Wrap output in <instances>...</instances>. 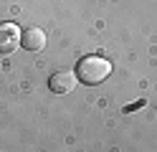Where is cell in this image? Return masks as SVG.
Masks as SVG:
<instances>
[{"mask_svg": "<svg viewBox=\"0 0 157 152\" xmlns=\"http://www.w3.org/2000/svg\"><path fill=\"white\" fill-rule=\"evenodd\" d=\"M112 74V64L104 56H84L76 64V76L86 86H96Z\"/></svg>", "mask_w": 157, "mask_h": 152, "instance_id": "cell-1", "label": "cell"}, {"mask_svg": "<svg viewBox=\"0 0 157 152\" xmlns=\"http://www.w3.org/2000/svg\"><path fill=\"white\" fill-rule=\"evenodd\" d=\"M23 30L15 23H0V56H10L21 46Z\"/></svg>", "mask_w": 157, "mask_h": 152, "instance_id": "cell-2", "label": "cell"}, {"mask_svg": "<svg viewBox=\"0 0 157 152\" xmlns=\"http://www.w3.org/2000/svg\"><path fill=\"white\" fill-rule=\"evenodd\" d=\"M78 84V76L76 71H58V74L51 76L48 81V89L53 91V94H68V91H74Z\"/></svg>", "mask_w": 157, "mask_h": 152, "instance_id": "cell-3", "label": "cell"}, {"mask_svg": "<svg viewBox=\"0 0 157 152\" xmlns=\"http://www.w3.org/2000/svg\"><path fill=\"white\" fill-rule=\"evenodd\" d=\"M21 46L25 51H43L46 48V33L41 28H28L21 36Z\"/></svg>", "mask_w": 157, "mask_h": 152, "instance_id": "cell-4", "label": "cell"}]
</instances>
